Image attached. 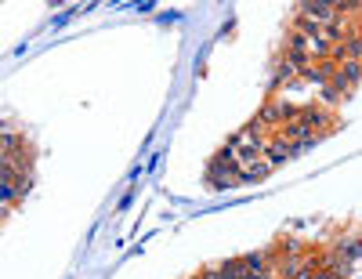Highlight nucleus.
<instances>
[{
    "label": "nucleus",
    "mask_w": 362,
    "mask_h": 279,
    "mask_svg": "<svg viewBox=\"0 0 362 279\" xmlns=\"http://www.w3.org/2000/svg\"><path fill=\"white\" fill-rule=\"evenodd\" d=\"M206 181L214 185V189H235V185H239V178H235V167H232V160L225 156V152H221V156H218L214 164H210V171H206Z\"/></svg>",
    "instance_id": "f03ea898"
},
{
    "label": "nucleus",
    "mask_w": 362,
    "mask_h": 279,
    "mask_svg": "<svg viewBox=\"0 0 362 279\" xmlns=\"http://www.w3.org/2000/svg\"><path fill=\"white\" fill-rule=\"evenodd\" d=\"M297 116V106H290V102H268L261 113H257V120H254V127L261 131V127H283V123H290Z\"/></svg>",
    "instance_id": "f257e3e1"
},
{
    "label": "nucleus",
    "mask_w": 362,
    "mask_h": 279,
    "mask_svg": "<svg viewBox=\"0 0 362 279\" xmlns=\"http://www.w3.org/2000/svg\"><path fill=\"white\" fill-rule=\"evenodd\" d=\"M196 279H203V275H196Z\"/></svg>",
    "instance_id": "7ed1b4c3"
}]
</instances>
